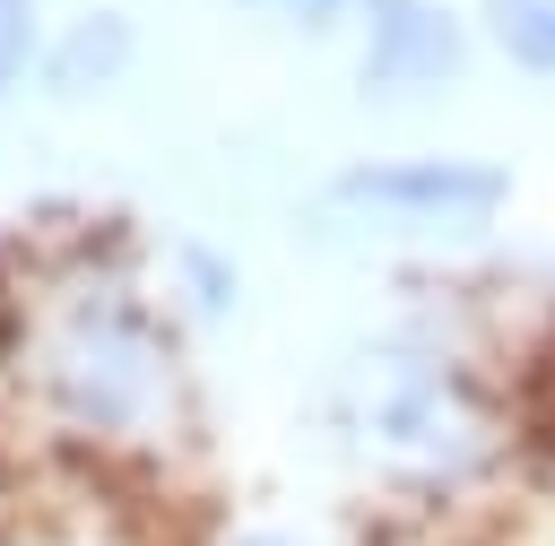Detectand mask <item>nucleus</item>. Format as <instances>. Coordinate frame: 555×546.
<instances>
[{"label": "nucleus", "instance_id": "f257e3e1", "mask_svg": "<svg viewBox=\"0 0 555 546\" xmlns=\"http://www.w3.org/2000/svg\"><path fill=\"white\" fill-rule=\"evenodd\" d=\"M43 390L95 433H147L182 390L173 329L130 295H78L43 329Z\"/></svg>", "mask_w": 555, "mask_h": 546}, {"label": "nucleus", "instance_id": "f03ea898", "mask_svg": "<svg viewBox=\"0 0 555 546\" xmlns=\"http://www.w3.org/2000/svg\"><path fill=\"white\" fill-rule=\"evenodd\" d=\"M338 407L347 425L416 477H460L468 459H486V399L434 355V347H356L338 373Z\"/></svg>", "mask_w": 555, "mask_h": 546}, {"label": "nucleus", "instance_id": "7ed1b4c3", "mask_svg": "<svg viewBox=\"0 0 555 546\" xmlns=\"http://www.w3.org/2000/svg\"><path fill=\"white\" fill-rule=\"evenodd\" d=\"M503 199H512V165L494 156H364V165H338L330 182L338 217L382 234H442V243L494 225Z\"/></svg>", "mask_w": 555, "mask_h": 546}, {"label": "nucleus", "instance_id": "20e7f679", "mask_svg": "<svg viewBox=\"0 0 555 546\" xmlns=\"http://www.w3.org/2000/svg\"><path fill=\"white\" fill-rule=\"evenodd\" d=\"M460 69H468V26L442 0H399V9L364 17L356 87L373 104H425V95L460 87Z\"/></svg>", "mask_w": 555, "mask_h": 546}, {"label": "nucleus", "instance_id": "39448f33", "mask_svg": "<svg viewBox=\"0 0 555 546\" xmlns=\"http://www.w3.org/2000/svg\"><path fill=\"white\" fill-rule=\"evenodd\" d=\"M130 61H139V26H130L121 9H78V17L43 43L35 87H43L52 104H87V95H113V87L130 78Z\"/></svg>", "mask_w": 555, "mask_h": 546}, {"label": "nucleus", "instance_id": "423d86ee", "mask_svg": "<svg viewBox=\"0 0 555 546\" xmlns=\"http://www.w3.org/2000/svg\"><path fill=\"white\" fill-rule=\"evenodd\" d=\"M477 35L520 78H555V0H477Z\"/></svg>", "mask_w": 555, "mask_h": 546}, {"label": "nucleus", "instance_id": "0eeeda50", "mask_svg": "<svg viewBox=\"0 0 555 546\" xmlns=\"http://www.w3.org/2000/svg\"><path fill=\"white\" fill-rule=\"evenodd\" d=\"M173 269H182V295L199 303V321H225V312H234V260H225V251L182 243V251H173Z\"/></svg>", "mask_w": 555, "mask_h": 546}, {"label": "nucleus", "instance_id": "6e6552de", "mask_svg": "<svg viewBox=\"0 0 555 546\" xmlns=\"http://www.w3.org/2000/svg\"><path fill=\"white\" fill-rule=\"evenodd\" d=\"M43 61V35H35V0H0V104L35 78Z\"/></svg>", "mask_w": 555, "mask_h": 546}, {"label": "nucleus", "instance_id": "1a4fd4ad", "mask_svg": "<svg viewBox=\"0 0 555 546\" xmlns=\"http://www.w3.org/2000/svg\"><path fill=\"white\" fill-rule=\"evenodd\" d=\"M234 9H251V17H278V26H330L347 0H234Z\"/></svg>", "mask_w": 555, "mask_h": 546}, {"label": "nucleus", "instance_id": "9d476101", "mask_svg": "<svg viewBox=\"0 0 555 546\" xmlns=\"http://www.w3.org/2000/svg\"><path fill=\"white\" fill-rule=\"evenodd\" d=\"M234 546H304V537H286V529H251V537H234Z\"/></svg>", "mask_w": 555, "mask_h": 546}, {"label": "nucleus", "instance_id": "9b49d317", "mask_svg": "<svg viewBox=\"0 0 555 546\" xmlns=\"http://www.w3.org/2000/svg\"><path fill=\"white\" fill-rule=\"evenodd\" d=\"M347 9H364V17H382V9H399V0H347Z\"/></svg>", "mask_w": 555, "mask_h": 546}]
</instances>
